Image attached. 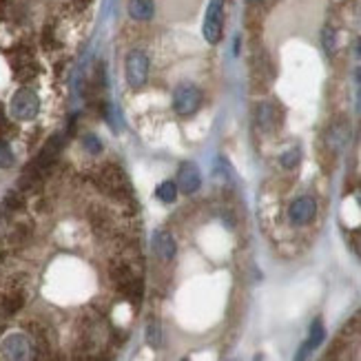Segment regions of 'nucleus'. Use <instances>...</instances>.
Here are the masks:
<instances>
[{
    "instance_id": "18",
    "label": "nucleus",
    "mask_w": 361,
    "mask_h": 361,
    "mask_svg": "<svg viewBox=\"0 0 361 361\" xmlns=\"http://www.w3.org/2000/svg\"><path fill=\"white\" fill-rule=\"evenodd\" d=\"M300 162H302V149L300 147H293V149L284 151V153H281V158H279V164L284 166L286 171L297 169V166H300Z\"/></svg>"
},
{
    "instance_id": "11",
    "label": "nucleus",
    "mask_w": 361,
    "mask_h": 361,
    "mask_svg": "<svg viewBox=\"0 0 361 361\" xmlns=\"http://www.w3.org/2000/svg\"><path fill=\"white\" fill-rule=\"evenodd\" d=\"M324 142L328 147L333 155H339L346 145L350 142V124L348 120H335L331 127H328L326 135H324Z\"/></svg>"
},
{
    "instance_id": "28",
    "label": "nucleus",
    "mask_w": 361,
    "mask_h": 361,
    "mask_svg": "<svg viewBox=\"0 0 361 361\" xmlns=\"http://www.w3.org/2000/svg\"><path fill=\"white\" fill-rule=\"evenodd\" d=\"M353 246H355V250H357V255L361 257V231H355V233H353Z\"/></svg>"
},
{
    "instance_id": "16",
    "label": "nucleus",
    "mask_w": 361,
    "mask_h": 361,
    "mask_svg": "<svg viewBox=\"0 0 361 361\" xmlns=\"http://www.w3.org/2000/svg\"><path fill=\"white\" fill-rule=\"evenodd\" d=\"M326 339V328H324V322L322 319H315L310 324V333H308V339H306V343L308 346L315 350V348H319L322 346V341Z\"/></svg>"
},
{
    "instance_id": "17",
    "label": "nucleus",
    "mask_w": 361,
    "mask_h": 361,
    "mask_svg": "<svg viewBox=\"0 0 361 361\" xmlns=\"http://www.w3.org/2000/svg\"><path fill=\"white\" fill-rule=\"evenodd\" d=\"M155 195H158V200L164 204H173L178 200V184L171 180H164L158 188H155Z\"/></svg>"
},
{
    "instance_id": "27",
    "label": "nucleus",
    "mask_w": 361,
    "mask_h": 361,
    "mask_svg": "<svg viewBox=\"0 0 361 361\" xmlns=\"http://www.w3.org/2000/svg\"><path fill=\"white\" fill-rule=\"evenodd\" d=\"M93 0H71V9L73 11H85Z\"/></svg>"
},
{
    "instance_id": "15",
    "label": "nucleus",
    "mask_w": 361,
    "mask_h": 361,
    "mask_svg": "<svg viewBox=\"0 0 361 361\" xmlns=\"http://www.w3.org/2000/svg\"><path fill=\"white\" fill-rule=\"evenodd\" d=\"M27 207V197L23 191H18V188H13V191H9L3 200V215H16L20 213L23 209Z\"/></svg>"
},
{
    "instance_id": "3",
    "label": "nucleus",
    "mask_w": 361,
    "mask_h": 361,
    "mask_svg": "<svg viewBox=\"0 0 361 361\" xmlns=\"http://www.w3.org/2000/svg\"><path fill=\"white\" fill-rule=\"evenodd\" d=\"M224 11H226V0H211L207 7L202 23V34L209 44H219V40L224 36Z\"/></svg>"
},
{
    "instance_id": "29",
    "label": "nucleus",
    "mask_w": 361,
    "mask_h": 361,
    "mask_svg": "<svg viewBox=\"0 0 361 361\" xmlns=\"http://www.w3.org/2000/svg\"><path fill=\"white\" fill-rule=\"evenodd\" d=\"M353 197H355V202H357V207L361 209V186L355 188V191H353Z\"/></svg>"
},
{
    "instance_id": "12",
    "label": "nucleus",
    "mask_w": 361,
    "mask_h": 361,
    "mask_svg": "<svg viewBox=\"0 0 361 361\" xmlns=\"http://www.w3.org/2000/svg\"><path fill=\"white\" fill-rule=\"evenodd\" d=\"M178 191L186 193V195H193L200 191L202 186V176H200V169L193 162H184L178 171Z\"/></svg>"
},
{
    "instance_id": "5",
    "label": "nucleus",
    "mask_w": 361,
    "mask_h": 361,
    "mask_svg": "<svg viewBox=\"0 0 361 361\" xmlns=\"http://www.w3.org/2000/svg\"><path fill=\"white\" fill-rule=\"evenodd\" d=\"M0 355L5 361H29L36 357L34 339L23 333H11L0 341Z\"/></svg>"
},
{
    "instance_id": "19",
    "label": "nucleus",
    "mask_w": 361,
    "mask_h": 361,
    "mask_svg": "<svg viewBox=\"0 0 361 361\" xmlns=\"http://www.w3.org/2000/svg\"><path fill=\"white\" fill-rule=\"evenodd\" d=\"M147 343L151 348H160L162 346V328L155 319H151L147 324Z\"/></svg>"
},
{
    "instance_id": "7",
    "label": "nucleus",
    "mask_w": 361,
    "mask_h": 361,
    "mask_svg": "<svg viewBox=\"0 0 361 361\" xmlns=\"http://www.w3.org/2000/svg\"><path fill=\"white\" fill-rule=\"evenodd\" d=\"M34 240V224L29 219H16V222H9L0 235V244H3L7 250H20L25 246H29V242Z\"/></svg>"
},
{
    "instance_id": "23",
    "label": "nucleus",
    "mask_w": 361,
    "mask_h": 361,
    "mask_svg": "<svg viewBox=\"0 0 361 361\" xmlns=\"http://www.w3.org/2000/svg\"><path fill=\"white\" fill-rule=\"evenodd\" d=\"M82 147L89 151V153H100L102 151V142L96 137V135H85L82 137Z\"/></svg>"
},
{
    "instance_id": "14",
    "label": "nucleus",
    "mask_w": 361,
    "mask_h": 361,
    "mask_svg": "<svg viewBox=\"0 0 361 361\" xmlns=\"http://www.w3.org/2000/svg\"><path fill=\"white\" fill-rule=\"evenodd\" d=\"M153 13H155L153 0H129V16L133 20L147 23L153 18Z\"/></svg>"
},
{
    "instance_id": "13",
    "label": "nucleus",
    "mask_w": 361,
    "mask_h": 361,
    "mask_svg": "<svg viewBox=\"0 0 361 361\" xmlns=\"http://www.w3.org/2000/svg\"><path fill=\"white\" fill-rule=\"evenodd\" d=\"M153 250L162 262H171L178 253V244L176 238L169 231H155L153 235Z\"/></svg>"
},
{
    "instance_id": "25",
    "label": "nucleus",
    "mask_w": 361,
    "mask_h": 361,
    "mask_svg": "<svg viewBox=\"0 0 361 361\" xmlns=\"http://www.w3.org/2000/svg\"><path fill=\"white\" fill-rule=\"evenodd\" d=\"M310 353H312V348H310L308 343L304 341L302 346H300V350H297V355H295V359H293V361H308Z\"/></svg>"
},
{
    "instance_id": "1",
    "label": "nucleus",
    "mask_w": 361,
    "mask_h": 361,
    "mask_svg": "<svg viewBox=\"0 0 361 361\" xmlns=\"http://www.w3.org/2000/svg\"><path fill=\"white\" fill-rule=\"evenodd\" d=\"M93 184H96L104 195H109L111 200L124 204L131 213H133V191H131V184L129 178L124 176V171L118 164H104L100 166L96 173H93Z\"/></svg>"
},
{
    "instance_id": "31",
    "label": "nucleus",
    "mask_w": 361,
    "mask_h": 361,
    "mask_svg": "<svg viewBox=\"0 0 361 361\" xmlns=\"http://www.w3.org/2000/svg\"><path fill=\"white\" fill-rule=\"evenodd\" d=\"M29 361H49V359H42V357H38V355H36L34 359H29Z\"/></svg>"
},
{
    "instance_id": "33",
    "label": "nucleus",
    "mask_w": 361,
    "mask_h": 361,
    "mask_svg": "<svg viewBox=\"0 0 361 361\" xmlns=\"http://www.w3.org/2000/svg\"><path fill=\"white\" fill-rule=\"evenodd\" d=\"M180 361H188V359H186V357H184V359H180Z\"/></svg>"
},
{
    "instance_id": "32",
    "label": "nucleus",
    "mask_w": 361,
    "mask_h": 361,
    "mask_svg": "<svg viewBox=\"0 0 361 361\" xmlns=\"http://www.w3.org/2000/svg\"><path fill=\"white\" fill-rule=\"evenodd\" d=\"M250 5H259V3H264V0H248Z\"/></svg>"
},
{
    "instance_id": "4",
    "label": "nucleus",
    "mask_w": 361,
    "mask_h": 361,
    "mask_svg": "<svg viewBox=\"0 0 361 361\" xmlns=\"http://www.w3.org/2000/svg\"><path fill=\"white\" fill-rule=\"evenodd\" d=\"M145 273V264H131L120 257H111L106 266V277L111 281V286L120 293L124 286H129L133 279H140Z\"/></svg>"
},
{
    "instance_id": "10",
    "label": "nucleus",
    "mask_w": 361,
    "mask_h": 361,
    "mask_svg": "<svg viewBox=\"0 0 361 361\" xmlns=\"http://www.w3.org/2000/svg\"><path fill=\"white\" fill-rule=\"evenodd\" d=\"M255 122L264 133H275L281 122H284V114H281V106L273 100H264L255 106Z\"/></svg>"
},
{
    "instance_id": "24",
    "label": "nucleus",
    "mask_w": 361,
    "mask_h": 361,
    "mask_svg": "<svg viewBox=\"0 0 361 361\" xmlns=\"http://www.w3.org/2000/svg\"><path fill=\"white\" fill-rule=\"evenodd\" d=\"M42 44L47 47V49H51V47L56 44V38H54V27H44V31H42Z\"/></svg>"
},
{
    "instance_id": "2",
    "label": "nucleus",
    "mask_w": 361,
    "mask_h": 361,
    "mask_svg": "<svg viewBox=\"0 0 361 361\" xmlns=\"http://www.w3.org/2000/svg\"><path fill=\"white\" fill-rule=\"evenodd\" d=\"M202 102H204V93L193 82H182L173 89V109H176V114L182 118L197 114Z\"/></svg>"
},
{
    "instance_id": "20",
    "label": "nucleus",
    "mask_w": 361,
    "mask_h": 361,
    "mask_svg": "<svg viewBox=\"0 0 361 361\" xmlns=\"http://www.w3.org/2000/svg\"><path fill=\"white\" fill-rule=\"evenodd\" d=\"M322 44L328 56H333L337 51V31L331 25L324 27V31H322Z\"/></svg>"
},
{
    "instance_id": "21",
    "label": "nucleus",
    "mask_w": 361,
    "mask_h": 361,
    "mask_svg": "<svg viewBox=\"0 0 361 361\" xmlns=\"http://www.w3.org/2000/svg\"><path fill=\"white\" fill-rule=\"evenodd\" d=\"M13 153L11 147L7 145V140H0V169H9L13 166Z\"/></svg>"
},
{
    "instance_id": "26",
    "label": "nucleus",
    "mask_w": 361,
    "mask_h": 361,
    "mask_svg": "<svg viewBox=\"0 0 361 361\" xmlns=\"http://www.w3.org/2000/svg\"><path fill=\"white\" fill-rule=\"evenodd\" d=\"M355 82H357V111L361 114V67L355 73Z\"/></svg>"
},
{
    "instance_id": "9",
    "label": "nucleus",
    "mask_w": 361,
    "mask_h": 361,
    "mask_svg": "<svg viewBox=\"0 0 361 361\" xmlns=\"http://www.w3.org/2000/svg\"><path fill=\"white\" fill-rule=\"evenodd\" d=\"M317 200L312 197V195H300V197H295L290 202V207L286 211V217H288V222L293 226H308L315 222V217H317Z\"/></svg>"
},
{
    "instance_id": "30",
    "label": "nucleus",
    "mask_w": 361,
    "mask_h": 361,
    "mask_svg": "<svg viewBox=\"0 0 361 361\" xmlns=\"http://www.w3.org/2000/svg\"><path fill=\"white\" fill-rule=\"evenodd\" d=\"M357 47H359V49H357V56H359V58H361V38H359V40H357Z\"/></svg>"
},
{
    "instance_id": "6",
    "label": "nucleus",
    "mask_w": 361,
    "mask_h": 361,
    "mask_svg": "<svg viewBox=\"0 0 361 361\" xmlns=\"http://www.w3.org/2000/svg\"><path fill=\"white\" fill-rule=\"evenodd\" d=\"M149 56L142 49H131L127 54V60H124V75H127V82L133 89L145 87L149 80Z\"/></svg>"
},
{
    "instance_id": "8",
    "label": "nucleus",
    "mask_w": 361,
    "mask_h": 361,
    "mask_svg": "<svg viewBox=\"0 0 361 361\" xmlns=\"http://www.w3.org/2000/svg\"><path fill=\"white\" fill-rule=\"evenodd\" d=\"M9 111L16 120H34L40 111V100L36 96V91L29 87L16 91L9 102Z\"/></svg>"
},
{
    "instance_id": "22",
    "label": "nucleus",
    "mask_w": 361,
    "mask_h": 361,
    "mask_svg": "<svg viewBox=\"0 0 361 361\" xmlns=\"http://www.w3.org/2000/svg\"><path fill=\"white\" fill-rule=\"evenodd\" d=\"M11 120L5 111V104H0V140H5L9 133H11Z\"/></svg>"
}]
</instances>
